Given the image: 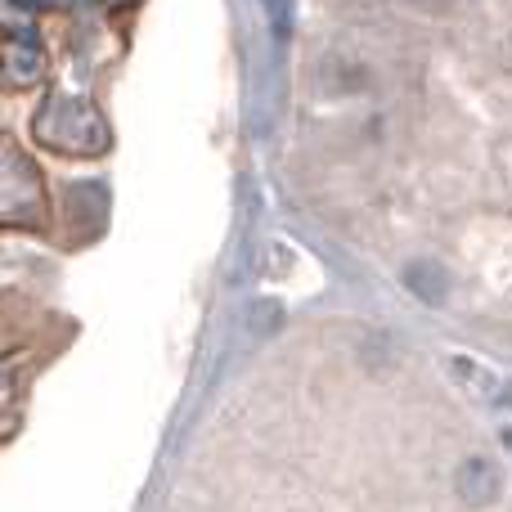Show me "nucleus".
I'll return each instance as SVG.
<instances>
[{"label":"nucleus","mask_w":512,"mask_h":512,"mask_svg":"<svg viewBox=\"0 0 512 512\" xmlns=\"http://www.w3.org/2000/svg\"><path fill=\"white\" fill-rule=\"evenodd\" d=\"M454 486H459V499L468 508H490L499 499V490H504V472L490 459H468L459 468V477H454Z\"/></svg>","instance_id":"obj_2"},{"label":"nucleus","mask_w":512,"mask_h":512,"mask_svg":"<svg viewBox=\"0 0 512 512\" xmlns=\"http://www.w3.org/2000/svg\"><path fill=\"white\" fill-rule=\"evenodd\" d=\"M405 288L414 292V297H423L427 306H436V301H445V288H450V279H445V270L436 261H414L405 270Z\"/></svg>","instance_id":"obj_4"},{"label":"nucleus","mask_w":512,"mask_h":512,"mask_svg":"<svg viewBox=\"0 0 512 512\" xmlns=\"http://www.w3.org/2000/svg\"><path fill=\"white\" fill-rule=\"evenodd\" d=\"M36 135L63 153H104L108 149V126L86 99H50L36 117Z\"/></svg>","instance_id":"obj_1"},{"label":"nucleus","mask_w":512,"mask_h":512,"mask_svg":"<svg viewBox=\"0 0 512 512\" xmlns=\"http://www.w3.org/2000/svg\"><path fill=\"white\" fill-rule=\"evenodd\" d=\"M261 5H265V14H270L274 36H279V41H288V32H292V5H297V0H261Z\"/></svg>","instance_id":"obj_5"},{"label":"nucleus","mask_w":512,"mask_h":512,"mask_svg":"<svg viewBox=\"0 0 512 512\" xmlns=\"http://www.w3.org/2000/svg\"><path fill=\"white\" fill-rule=\"evenodd\" d=\"M0 72H5V81H14V86L41 81L45 54H41V45H36V36H9L5 54H0Z\"/></svg>","instance_id":"obj_3"},{"label":"nucleus","mask_w":512,"mask_h":512,"mask_svg":"<svg viewBox=\"0 0 512 512\" xmlns=\"http://www.w3.org/2000/svg\"><path fill=\"white\" fill-rule=\"evenodd\" d=\"M274 324H279V306H274V301H270V306H265V301H256V306H252V337H265Z\"/></svg>","instance_id":"obj_6"},{"label":"nucleus","mask_w":512,"mask_h":512,"mask_svg":"<svg viewBox=\"0 0 512 512\" xmlns=\"http://www.w3.org/2000/svg\"><path fill=\"white\" fill-rule=\"evenodd\" d=\"M9 5H14V9H27V14H41L50 0H9Z\"/></svg>","instance_id":"obj_7"}]
</instances>
